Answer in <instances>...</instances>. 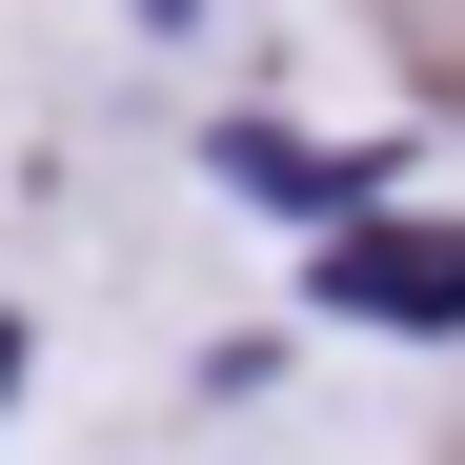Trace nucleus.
<instances>
[{
  "instance_id": "obj_1",
  "label": "nucleus",
  "mask_w": 465,
  "mask_h": 465,
  "mask_svg": "<svg viewBox=\"0 0 465 465\" xmlns=\"http://www.w3.org/2000/svg\"><path fill=\"white\" fill-rule=\"evenodd\" d=\"M324 283L364 303V324H465V223H364Z\"/></svg>"
},
{
  "instance_id": "obj_2",
  "label": "nucleus",
  "mask_w": 465,
  "mask_h": 465,
  "mask_svg": "<svg viewBox=\"0 0 465 465\" xmlns=\"http://www.w3.org/2000/svg\"><path fill=\"white\" fill-rule=\"evenodd\" d=\"M163 21H183V0H163Z\"/></svg>"
}]
</instances>
